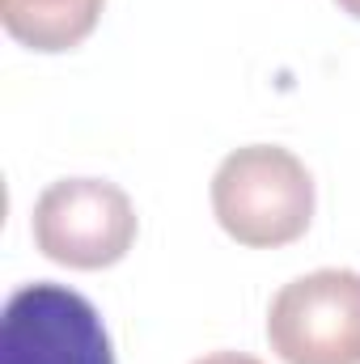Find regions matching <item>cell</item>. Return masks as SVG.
Instances as JSON below:
<instances>
[{
	"mask_svg": "<svg viewBox=\"0 0 360 364\" xmlns=\"http://www.w3.org/2000/svg\"><path fill=\"white\" fill-rule=\"evenodd\" d=\"M216 225L250 250L297 242L314 220V178L297 153L280 144L233 149L212 174Z\"/></svg>",
	"mask_w": 360,
	"mask_h": 364,
	"instance_id": "cell-1",
	"label": "cell"
},
{
	"mask_svg": "<svg viewBox=\"0 0 360 364\" xmlns=\"http://www.w3.org/2000/svg\"><path fill=\"white\" fill-rule=\"evenodd\" d=\"M34 246L73 272L115 267L140 233L123 186L106 178H60L34 199Z\"/></svg>",
	"mask_w": 360,
	"mask_h": 364,
	"instance_id": "cell-2",
	"label": "cell"
},
{
	"mask_svg": "<svg viewBox=\"0 0 360 364\" xmlns=\"http://www.w3.org/2000/svg\"><path fill=\"white\" fill-rule=\"evenodd\" d=\"M268 343L284 364H360V272L288 279L271 296Z\"/></svg>",
	"mask_w": 360,
	"mask_h": 364,
	"instance_id": "cell-3",
	"label": "cell"
},
{
	"mask_svg": "<svg viewBox=\"0 0 360 364\" xmlns=\"http://www.w3.org/2000/svg\"><path fill=\"white\" fill-rule=\"evenodd\" d=\"M0 364H115V352L81 292L38 279L4 301Z\"/></svg>",
	"mask_w": 360,
	"mask_h": 364,
	"instance_id": "cell-4",
	"label": "cell"
},
{
	"mask_svg": "<svg viewBox=\"0 0 360 364\" xmlns=\"http://www.w3.org/2000/svg\"><path fill=\"white\" fill-rule=\"evenodd\" d=\"M106 0H0L4 30L30 51H68L85 43Z\"/></svg>",
	"mask_w": 360,
	"mask_h": 364,
	"instance_id": "cell-5",
	"label": "cell"
},
{
	"mask_svg": "<svg viewBox=\"0 0 360 364\" xmlns=\"http://www.w3.org/2000/svg\"><path fill=\"white\" fill-rule=\"evenodd\" d=\"M195 364H263V360L242 356V352H212V356H203V360H195Z\"/></svg>",
	"mask_w": 360,
	"mask_h": 364,
	"instance_id": "cell-6",
	"label": "cell"
},
{
	"mask_svg": "<svg viewBox=\"0 0 360 364\" xmlns=\"http://www.w3.org/2000/svg\"><path fill=\"white\" fill-rule=\"evenodd\" d=\"M344 13H352V17H360V0H335Z\"/></svg>",
	"mask_w": 360,
	"mask_h": 364,
	"instance_id": "cell-7",
	"label": "cell"
}]
</instances>
